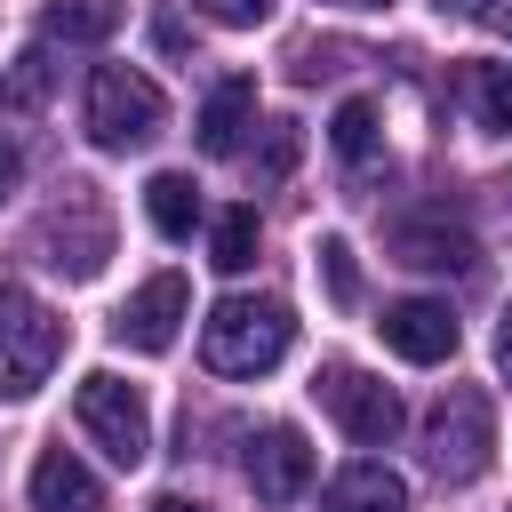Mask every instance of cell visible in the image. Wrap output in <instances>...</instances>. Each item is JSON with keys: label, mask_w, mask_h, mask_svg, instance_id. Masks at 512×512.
Returning <instances> with one entry per match:
<instances>
[{"label": "cell", "mask_w": 512, "mask_h": 512, "mask_svg": "<svg viewBox=\"0 0 512 512\" xmlns=\"http://www.w3.org/2000/svg\"><path fill=\"white\" fill-rule=\"evenodd\" d=\"M72 416H80V432L120 464V472H136L144 456H152V408H144V392L136 384H120L112 368H96V376H80V392H72Z\"/></svg>", "instance_id": "cell-5"}, {"label": "cell", "mask_w": 512, "mask_h": 512, "mask_svg": "<svg viewBox=\"0 0 512 512\" xmlns=\"http://www.w3.org/2000/svg\"><path fill=\"white\" fill-rule=\"evenodd\" d=\"M312 400L360 440V448H384L392 432H400V392L384 384V376H368V368H352V360H328L320 376H312Z\"/></svg>", "instance_id": "cell-6"}, {"label": "cell", "mask_w": 512, "mask_h": 512, "mask_svg": "<svg viewBox=\"0 0 512 512\" xmlns=\"http://www.w3.org/2000/svg\"><path fill=\"white\" fill-rule=\"evenodd\" d=\"M320 280H328V296H336V304H360V264H352V248H344L336 232L320 240Z\"/></svg>", "instance_id": "cell-21"}, {"label": "cell", "mask_w": 512, "mask_h": 512, "mask_svg": "<svg viewBox=\"0 0 512 512\" xmlns=\"http://www.w3.org/2000/svg\"><path fill=\"white\" fill-rule=\"evenodd\" d=\"M344 8H384V0H344Z\"/></svg>", "instance_id": "cell-27"}, {"label": "cell", "mask_w": 512, "mask_h": 512, "mask_svg": "<svg viewBox=\"0 0 512 512\" xmlns=\"http://www.w3.org/2000/svg\"><path fill=\"white\" fill-rule=\"evenodd\" d=\"M328 144H336V152H344V160L360 168V160L376 152V104H368V96L336 104V120H328Z\"/></svg>", "instance_id": "cell-19"}, {"label": "cell", "mask_w": 512, "mask_h": 512, "mask_svg": "<svg viewBox=\"0 0 512 512\" xmlns=\"http://www.w3.org/2000/svg\"><path fill=\"white\" fill-rule=\"evenodd\" d=\"M184 312H192V296H184V272H152L128 304H120V320H112V336L128 344V352H168L176 344V328H184Z\"/></svg>", "instance_id": "cell-7"}, {"label": "cell", "mask_w": 512, "mask_h": 512, "mask_svg": "<svg viewBox=\"0 0 512 512\" xmlns=\"http://www.w3.org/2000/svg\"><path fill=\"white\" fill-rule=\"evenodd\" d=\"M496 368H504V376H512V320H504V328H496Z\"/></svg>", "instance_id": "cell-25"}, {"label": "cell", "mask_w": 512, "mask_h": 512, "mask_svg": "<svg viewBox=\"0 0 512 512\" xmlns=\"http://www.w3.org/2000/svg\"><path fill=\"white\" fill-rule=\"evenodd\" d=\"M160 128H168V96H160L144 72H128V64L88 72V136H96L104 152H136V144H152Z\"/></svg>", "instance_id": "cell-4"}, {"label": "cell", "mask_w": 512, "mask_h": 512, "mask_svg": "<svg viewBox=\"0 0 512 512\" xmlns=\"http://www.w3.org/2000/svg\"><path fill=\"white\" fill-rule=\"evenodd\" d=\"M40 96H48V56H40V48H24V56L8 64V80H0V104H8V112H32Z\"/></svg>", "instance_id": "cell-20"}, {"label": "cell", "mask_w": 512, "mask_h": 512, "mask_svg": "<svg viewBox=\"0 0 512 512\" xmlns=\"http://www.w3.org/2000/svg\"><path fill=\"white\" fill-rule=\"evenodd\" d=\"M288 168H296V120H272L264 152H256V176H288Z\"/></svg>", "instance_id": "cell-22"}, {"label": "cell", "mask_w": 512, "mask_h": 512, "mask_svg": "<svg viewBox=\"0 0 512 512\" xmlns=\"http://www.w3.org/2000/svg\"><path fill=\"white\" fill-rule=\"evenodd\" d=\"M320 512H408V480H400L392 464L360 456V464H344V472L320 488Z\"/></svg>", "instance_id": "cell-11"}, {"label": "cell", "mask_w": 512, "mask_h": 512, "mask_svg": "<svg viewBox=\"0 0 512 512\" xmlns=\"http://www.w3.org/2000/svg\"><path fill=\"white\" fill-rule=\"evenodd\" d=\"M48 248H56V256H48L56 272H72V280H88V272L104 264V248H112V240H104V216H80V232H64V224H48Z\"/></svg>", "instance_id": "cell-17"}, {"label": "cell", "mask_w": 512, "mask_h": 512, "mask_svg": "<svg viewBox=\"0 0 512 512\" xmlns=\"http://www.w3.org/2000/svg\"><path fill=\"white\" fill-rule=\"evenodd\" d=\"M248 488L264 496V504H296L304 488H312V448H304V432L296 424H272V432H256L248 440Z\"/></svg>", "instance_id": "cell-8"}, {"label": "cell", "mask_w": 512, "mask_h": 512, "mask_svg": "<svg viewBox=\"0 0 512 512\" xmlns=\"http://www.w3.org/2000/svg\"><path fill=\"white\" fill-rule=\"evenodd\" d=\"M144 512H208V504H192V496H160V504H144Z\"/></svg>", "instance_id": "cell-26"}, {"label": "cell", "mask_w": 512, "mask_h": 512, "mask_svg": "<svg viewBox=\"0 0 512 512\" xmlns=\"http://www.w3.org/2000/svg\"><path fill=\"white\" fill-rule=\"evenodd\" d=\"M144 208H152V232H168V240H184V232L200 224V192H192V176H176V168H160V176L144 184Z\"/></svg>", "instance_id": "cell-15"}, {"label": "cell", "mask_w": 512, "mask_h": 512, "mask_svg": "<svg viewBox=\"0 0 512 512\" xmlns=\"http://www.w3.org/2000/svg\"><path fill=\"white\" fill-rule=\"evenodd\" d=\"M424 456H432V472H440L448 488L480 480V472H488V456H496V416H488V392L448 384V392L432 400V416H424Z\"/></svg>", "instance_id": "cell-3"}, {"label": "cell", "mask_w": 512, "mask_h": 512, "mask_svg": "<svg viewBox=\"0 0 512 512\" xmlns=\"http://www.w3.org/2000/svg\"><path fill=\"white\" fill-rule=\"evenodd\" d=\"M192 128H200V152H216V160H224V152H240V136L256 128V80H248V72H232V80H216Z\"/></svg>", "instance_id": "cell-12"}, {"label": "cell", "mask_w": 512, "mask_h": 512, "mask_svg": "<svg viewBox=\"0 0 512 512\" xmlns=\"http://www.w3.org/2000/svg\"><path fill=\"white\" fill-rule=\"evenodd\" d=\"M64 360V320L32 288H0V400H32Z\"/></svg>", "instance_id": "cell-2"}, {"label": "cell", "mask_w": 512, "mask_h": 512, "mask_svg": "<svg viewBox=\"0 0 512 512\" xmlns=\"http://www.w3.org/2000/svg\"><path fill=\"white\" fill-rule=\"evenodd\" d=\"M32 512H104V488L72 448H48L32 464Z\"/></svg>", "instance_id": "cell-13"}, {"label": "cell", "mask_w": 512, "mask_h": 512, "mask_svg": "<svg viewBox=\"0 0 512 512\" xmlns=\"http://www.w3.org/2000/svg\"><path fill=\"white\" fill-rule=\"evenodd\" d=\"M376 328H384V344H392L400 360H416V368H432V360L456 352V312L432 304V296H400V304H384Z\"/></svg>", "instance_id": "cell-9"}, {"label": "cell", "mask_w": 512, "mask_h": 512, "mask_svg": "<svg viewBox=\"0 0 512 512\" xmlns=\"http://www.w3.org/2000/svg\"><path fill=\"white\" fill-rule=\"evenodd\" d=\"M392 248H400V264H416V272H472V264H480L472 232H456V224H440V216L392 224Z\"/></svg>", "instance_id": "cell-10"}, {"label": "cell", "mask_w": 512, "mask_h": 512, "mask_svg": "<svg viewBox=\"0 0 512 512\" xmlns=\"http://www.w3.org/2000/svg\"><path fill=\"white\" fill-rule=\"evenodd\" d=\"M504 32H512V16H504Z\"/></svg>", "instance_id": "cell-28"}, {"label": "cell", "mask_w": 512, "mask_h": 512, "mask_svg": "<svg viewBox=\"0 0 512 512\" xmlns=\"http://www.w3.org/2000/svg\"><path fill=\"white\" fill-rule=\"evenodd\" d=\"M208 264L216 272H248L256 264V208H224L208 224Z\"/></svg>", "instance_id": "cell-18"}, {"label": "cell", "mask_w": 512, "mask_h": 512, "mask_svg": "<svg viewBox=\"0 0 512 512\" xmlns=\"http://www.w3.org/2000/svg\"><path fill=\"white\" fill-rule=\"evenodd\" d=\"M16 184H24V152H16V144H8V136H0V200H8V192H16Z\"/></svg>", "instance_id": "cell-24"}, {"label": "cell", "mask_w": 512, "mask_h": 512, "mask_svg": "<svg viewBox=\"0 0 512 512\" xmlns=\"http://www.w3.org/2000/svg\"><path fill=\"white\" fill-rule=\"evenodd\" d=\"M200 16H216V24H232V32H248V24H264L272 16V0H192Z\"/></svg>", "instance_id": "cell-23"}, {"label": "cell", "mask_w": 512, "mask_h": 512, "mask_svg": "<svg viewBox=\"0 0 512 512\" xmlns=\"http://www.w3.org/2000/svg\"><path fill=\"white\" fill-rule=\"evenodd\" d=\"M464 104L480 128L512 136V64H464Z\"/></svg>", "instance_id": "cell-16"}, {"label": "cell", "mask_w": 512, "mask_h": 512, "mask_svg": "<svg viewBox=\"0 0 512 512\" xmlns=\"http://www.w3.org/2000/svg\"><path fill=\"white\" fill-rule=\"evenodd\" d=\"M40 32L48 40H112L120 32V0H48Z\"/></svg>", "instance_id": "cell-14"}, {"label": "cell", "mask_w": 512, "mask_h": 512, "mask_svg": "<svg viewBox=\"0 0 512 512\" xmlns=\"http://www.w3.org/2000/svg\"><path fill=\"white\" fill-rule=\"evenodd\" d=\"M288 344H296V320L280 296H224L200 320V360L216 376H264L288 360Z\"/></svg>", "instance_id": "cell-1"}]
</instances>
